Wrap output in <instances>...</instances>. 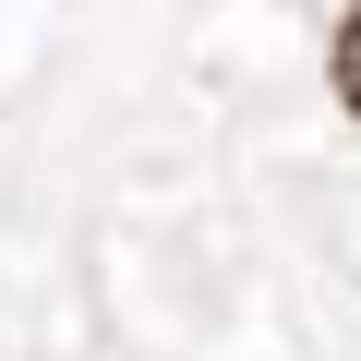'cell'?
I'll return each mask as SVG.
<instances>
[{
	"instance_id": "6da1fadb",
	"label": "cell",
	"mask_w": 361,
	"mask_h": 361,
	"mask_svg": "<svg viewBox=\"0 0 361 361\" xmlns=\"http://www.w3.org/2000/svg\"><path fill=\"white\" fill-rule=\"evenodd\" d=\"M325 85H337V109L361 121V0H349V25H337V49H325Z\"/></svg>"
}]
</instances>
